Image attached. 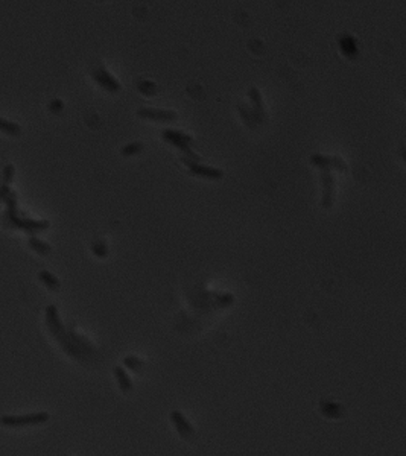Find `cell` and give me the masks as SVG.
I'll return each mask as SVG.
<instances>
[{"mask_svg": "<svg viewBox=\"0 0 406 456\" xmlns=\"http://www.w3.org/2000/svg\"><path fill=\"white\" fill-rule=\"evenodd\" d=\"M4 201L8 204V210H7L5 219H7V222L11 226L20 228V230H25L28 233L46 230V228L49 226L48 220H34V219H28V217L19 216V213H17V201H16V193L14 192H11Z\"/></svg>", "mask_w": 406, "mask_h": 456, "instance_id": "6da1fadb", "label": "cell"}, {"mask_svg": "<svg viewBox=\"0 0 406 456\" xmlns=\"http://www.w3.org/2000/svg\"><path fill=\"white\" fill-rule=\"evenodd\" d=\"M161 139H163L166 143H169V145L178 148L179 151H183V154H184L186 158L199 163V157H198L196 154H193L192 149H190V146L193 145V139H192L190 135H187L186 132L176 131V129H164V131L161 132Z\"/></svg>", "mask_w": 406, "mask_h": 456, "instance_id": "7a4b0ae2", "label": "cell"}, {"mask_svg": "<svg viewBox=\"0 0 406 456\" xmlns=\"http://www.w3.org/2000/svg\"><path fill=\"white\" fill-rule=\"evenodd\" d=\"M51 420L49 412H32V414H22V415H4L0 417V424L5 427H26V426H38L44 424Z\"/></svg>", "mask_w": 406, "mask_h": 456, "instance_id": "3957f363", "label": "cell"}, {"mask_svg": "<svg viewBox=\"0 0 406 456\" xmlns=\"http://www.w3.org/2000/svg\"><path fill=\"white\" fill-rule=\"evenodd\" d=\"M183 163H186V166L189 167V170L195 176H199V178H204V179H213V181L222 179V176H224V172L221 169L210 167V166L201 164L198 161H192L186 157H183Z\"/></svg>", "mask_w": 406, "mask_h": 456, "instance_id": "277c9868", "label": "cell"}, {"mask_svg": "<svg viewBox=\"0 0 406 456\" xmlns=\"http://www.w3.org/2000/svg\"><path fill=\"white\" fill-rule=\"evenodd\" d=\"M170 421H172L175 430L178 432V435L181 436L183 439L189 441V439L195 438V429L190 424V421L184 417L183 412H179V410H172V412H170Z\"/></svg>", "mask_w": 406, "mask_h": 456, "instance_id": "5b68a950", "label": "cell"}, {"mask_svg": "<svg viewBox=\"0 0 406 456\" xmlns=\"http://www.w3.org/2000/svg\"><path fill=\"white\" fill-rule=\"evenodd\" d=\"M321 184H323V199L321 205L324 208H330L335 201V178L330 170H321Z\"/></svg>", "mask_w": 406, "mask_h": 456, "instance_id": "8992f818", "label": "cell"}, {"mask_svg": "<svg viewBox=\"0 0 406 456\" xmlns=\"http://www.w3.org/2000/svg\"><path fill=\"white\" fill-rule=\"evenodd\" d=\"M248 98L253 104V107L250 108L251 111V116L256 122V125L259 123H263L266 120V113H265V107H263V99H262V95L257 88H250L248 91Z\"/></svg>", "mask_w": 406, "mask_h": 456, "instance_id": "52a82bcc", "label": "cell"}, {"mask_svg": "<svg viewBox=\"0 0 406 456\" xmlns=\"http://www.w3.org/2000/svg\"><path fill=\"white\" fill-rule=\"evenodd\" d=\"M46 324H48V329L55 339L58 336H61L63 333H66V327L61 323V318L58 315V309L54 304L46 307Z\"/></svg>", "mask_w": 406, "mask_h": 456, "instance_id": "ba28073f", "label": "cell"}, {"mask_svg": "<svg viewBox=\"0 0 406 456\" xmlns=\"http://www.w3.org/2000/svg\"><path fill=\"white\" fill-rule=\"evenodd\" d=\"M93 79L107 91H111V93H116V91L120 90V82L104 67H98L96 70H93Z\"/></svg>", "mask_w": 406, "mask_h": 456, "instance_id": "9c48e42d", "label": "cell"}, {"mask_svg": "<svg viewBox=\"0 0 406 456\" xmlns=\"http://www.w3.org/2000/svg\"><path fill=\"white\" fill-rule=\"evenodd\" d=\"M137 116L142 119L154 120V122H173L178 119V114L175 111L157 110V108H140L137 111Z\"/></svg>", "mask_w": 406, "mask_h": 456, "instance_id": "30bf717a", "label": "cell"}, {"mask_svg": "<svg viewBox=\"0 0 406 456\" xmlns=\"http://www.w3.org/2000/svg\"><path fill=\"white\" fill-rule=\"evenodd\" d=\"M339 49L342 52V55L348 60H356L357 58V43L356 40L348 35V34H342L338 40Z\"/></svg>", "mask_w": 406, "mask_h": 456, "instance_id": "8fae6325", "label": "cell"}, {"mask_svg": "<svg viewBox=\"0 0 406 456\" xmlns=\"http://www.w3.org/2000/svg\"><path fill=\"white\" fill-rule=\"evenodd\" d=\"M114 377H116L117 385H119V388H120V391H122L123 394H128V392L132 391V380H131L129 374L126 373L125 368L116 367V368H114Z\"/></svg>", "mask_w": 406, "mask_h": 456, "instance_id": "7c38bea8", "label": "cell"}, {"mask_svg": "<svg viewBox=\"0 0 406 456\" xmlns=\"http://www.w3.org/2000/svg\"><path fill=\"white\" fill-rule=\"evenodd\" d=\"M321 412H323L326 417L333 418V420L341 418V417L344 415V410H342L341 404L333 403V401H323V403H321Z\"/></svg>", "mask_w": 406, "mask_h": 456, "instance_id": "4fadbf2b", "label": "cell"}, {"mask_svg": "<svg viewBox=\"0 0 406 456\" xmlns=\"http://www.w3.org/2000/svg\"><path fill=\"white\" fill-rule=\"evenodd\" d=\"M310 163L318 167L321 170H330L332 169V157L327 155H321V154H313L310 157Z\"/></svg>", "mask_w": 406, "mask_h": 456, "instance_id": "5bb4252c", "label": "cell"}, {"mask_svg": "<svg viewBox=\"0 0 406 456\" xmlns=\"http://www.w3.org/2000/svg\"><path fill=\"white\" fill-rule=\"evenodd\" d=\"M40 280L46 285L49 289H52V291H58L60 289V282H58V279L55 277V276H52L51 272H48V271H41L40 272Z\"/></svg>", "mask_w": 406, "mask_h": 456, "instance_id": "9a60e30c", "label": "cell"}, {"mask_svg": "<svg viewBox=\"0 0 406 456\" xmlns=\"http://www.w3.org/2000/svg\"><path fill=\"white\" fill-rule=\"evenodd\" d=\"M137 88L142 95L145 96H155L157 95V85L155 82L152 81H148V79H142L139 84H137Z\"/></svg>", "mask_w": 406, "mask_h": 456, "instance_id": "2e32d148", "label": "cell"}, {"mask_svg": "<svg viewBox=\"0 0 406 456\" xmlns=\"http://www.w3.org/2000/svg\"><path fill=\"white\" fill-rule=\"evenodd\" d=\"M238 110H239V114H241V117H242V120L245 122V125L248 126V128H256L257 125H256V122H254V119H253V116H251V111H250V108L247 107V105H244L242 102H239L238 104Z\"/></svg>", "mask_w": 406, "mask_h": 456, "instance_id": "e0dca14e", "label": "cell"}, {"mask_svg": "<svg viewBox=\"0 0 406 456\" xmlns=\"http://www.w3.org/2000/svg\"><path fill=\"white\" fill-rule=\"evenodd\" d=\"M143 148H145V145H143L142 142H132V143L123 146L120 152H122L123 157H131V155H137V154H140V152L143 151Z\"/></svg>", "mask_w": 406, "mask_h": 456, "instance_id": "ac0fdd59", "label": "cell"}, {"mask_svg": "<svg viewBox=\"0 0 406 456\" xmlns=\"http://www.w3.org/2000/svg\"><path fill=\"white\" fill-rule=\"evenodd\" d=\"M123 365L131 371H140L143 368V360L135 356H126L123 359Z\"/></svg>", "mask_w": 406, "mask_h": 456, "instance_id": "d6986e66", "label": "cell"}, {"mask_svg": "<svg viewBox=\"0 0 406 456\" xmlns=\"http://www.w3.org/2000/svg\"><path fill=\"white\" fill-rule=\"evenodd\" d=\"M29 247L34 251L40 253V254H49L51 253V245H48L46 242H43V241H40L37 238H31L29 239Z\"/></svg>", "mask_w": 406, "mask_h": 456, "instance_id": "ffe728a7", "label": "cell"}, {"mask_svg": "<svg viewBox=\"0 0 406 456\" xmlns=\"http://www.w3.org/2000/svg\"><path fill=\"white\" fill-rule=\"evenodd\" d=\"M0 131H4L10 135H19L22 132V128L17 123H13V122L5 120V119H0Z\"/></svg>", "mask_w": 406, "mask_h": 456, "instance_id": "44dd1931", "label": "cell"}, {"mask_svg": "<svg viewBox=\"0 0 406 456\" xmlns=\"http://www.w3.org/2000/svg\"><path fill=\"white\" fill-rule=\"evenodd\" d=\"M92 251L96 257H107L108 256V248L104 242H95L93 247H92Z\"/></svg>", "mask_w": 406, "mask_h": 456, "instance_id": "7402d4cb", "label": "cell"}, {"mask_svg": "<svg viewBox=\"0 0 406 456\" xmlns=\"http://www.w3.org/2000/svg\"><path fill=\"white\" fill-rule=\"evenodd\" d=\"M13 176H14V166L13 164L5 166V169H4V182L5 184H8V182L13 179Z\"/></svg>", "mask_w": 406, "mask_h": 456, "instance_id": "603a6c76", "label": "cell"}, {"mask_svg": "<svg viewBox=\"0 0 406 456\" xmlns=\"http://www.w3.org/2000/svg\"><path fill=\"white\" fill-rule=\"evenodd\" d=\"M332 167L336 169V170H339V172H344L347 169L345 163L339 157H332Z\"/></svg>", "mask_w": 406, "mask_h": 456, "instance_id": "cb8c5ba5", "label": "cell"}, {"mask_svg": "<svg viewBox=\"0 0 406 456\" xmlns=\"http://www.w3.org/2000/svg\"><path fill=\"white\" fill-rule=\"evenodd\" d=\"M63 107H64L63 102L58 101V99H57V101H52V102L49 104V110H51L52 113H60V111L63 110Z\"/></svg>", "mask_w": 406, "mask_h": 456, "instance_id": "d4e9b609", "label": "cell"}, {"mask_svg": "<svg viewBox=\"0 0 406 456\" xmlns=\"http://www.w3.org/2000/svg\"><path fill=\"white\" fill-rule=\"evenodd\" d=\"M11 193V189L8 187V184H4V186H0V199H5L8 195Z\"/></svg>", "mask_w": 406, "mask_h": 456, "instance_id": "484cf974", "label": "cell"}]
</instances>
